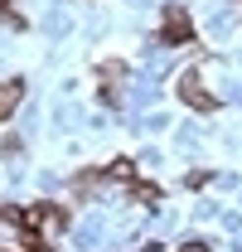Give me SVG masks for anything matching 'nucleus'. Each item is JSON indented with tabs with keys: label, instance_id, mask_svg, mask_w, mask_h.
<instances>
[{
	"label": "nucleus",
	"instance_id": "obj_1",
	"mask_svg": "<svg viewBox=\"0 0 242 252\" xmlns=\"http://www.w3.org/2000/svg\"><path fill=\"white\" fill-rule=\"evenodd\" d=\"M189 34H194L189 15L184 10H165V44H189Z\"/></svg>",
	"mask_w": 242,
	"mask_h": 252
},
{
	"label": "nucleus",
	"instance_id": "obj_2",
	"mask_svg": "<svg viewBox=\"0 0 242 252\" xmlns=\"http://www.w3.org/2000/svg\"><path fill=\"white\" fill-rule=\"evenodd\" d=\"M180 97L189 102V107H199V112H209V107H213V97L204 93V83H199L194 73H184V78H180Z\"/></svg>",
	"mask_w": 242,
	"mask_h": 252
},
{
	"label": "nucleus",
	"instance_id": "obj_3",
	"mask_svg": "<svg viewBox=\"0 0 242 252\" xmlns=\"http://www.w3.org/2000/svg\"><path fill=\"white\" fill-rule=\"evenodd\" d=\"M20 93H25L20 83H0V122H5V117L15 112V102H20Z\"/></svg>",
	"mask_w": 242,
	"mask_h": 252
},
{
	"label": "nucleus",
	"instance_id": "obj_4",
	"mask_svg": "<svg viewBox=\"0 0 242 252\" xmlns=\"http://www.w3.org/2000/svg\"><path fill=\"white\" fill-rule=\"evenodd\" d=\"M180 252H209V248H204V243H189V248H180Z\"/></svg>",
	"mask_w": 242,
	"mask_h": 252
},
{
	"label": "nucleus",
	"instance_id": "obj_5",
	"mask_svg": "<svg viewBox=\"0 0 242 252\" xmlns=\"http://www.w3.org/2000/svg\"><path fill=\"white\" fill-rule=\"evenodd\" d=\"M5 5H10V0H0V10H5Z\"/></svg>",
	"mask_w": 242,
	"mask_h": 252
}]
</instances>
